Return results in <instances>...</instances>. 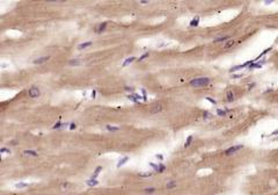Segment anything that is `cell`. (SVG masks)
Segmentation results:
<instances>
[{"label":"cell","instance_id":"cell-39","mask_svg":"<svg viewBox=\"0 0 278 195\" xmlns=\"http://www.w3.org/2000/svg\"><path fill=\"white\" fill-rule=\"evenodd\" d=\"M204 115H205L204 117H210V114H209V113H204Z\"/></svg>","mask_w":278,"mask_h":195},{"label":"cell","instance_id":"cell-28","mask_svg":"<svg viewBox=\"0 0 278 195\" xmlns=\"http://www.w3.org/2000/svg\"><path fill=\"white\" fill-rule=\"evenodd\" d=\"M107 129L109 131H117V130H119V128H117V127H110V125H107Z\"/></svg>","mask_w":278,"mask_h":195},{"label":"cell","instance_id":"cell-33","mask_svg":"<svg viewBox=\"0 0 278 195\" xmlns=\"http://www.w3.org/2000/svg\"><path fill=\"white\" fill-rule=\"evenodd\" d=\"M241 77H243L242 73H240V74H234L232 78H233V79H238V78H241Z\"/></svg>","mask_w":278,"mask_h":195},{"label":"cell","instance_id":"cell-10","mask_svg":"<svg viewBox=\"0 0 278 195\" xmlns=\"http://www.w3.org/2000/svg\"><path fill=\"white\" fill-rule=\"evenodd\" d=\"M86 183H87L89 187H93V186H96V185H99V181H97L96 179H92V178H90L89 180L86 181Z\"/></svg>","mask_w":278,"mask_h":195},{"label":"cell","instance_id":"cell-22","mask_svg":"<svg viewBox=\"0 0 278 195\" xmlns=\"http://www.w3.org/2000/svg\"><path fill=\"white\" fill-rule=\"evenodd\" d=\"M230 38V36H222V37H219V38H216V40L213 41L214 43H219V42H224V41L226 40H228Z\"/></svg>","mask_w":278,"mask_h":195},{"label":"cell","instance_id":"cell-4","mask_svg":"<svg viewBox=\"0 0 278 195\" xmlns=\"http://www.w3.org/2000/svg\"><path fill=\"white\" fill-rule=\"evenodd\" d=\"M243 147V145H236V146H232V147H230V149H227V150L225 151V155L226 156H230L232 155V153H234V152H236V151L239 150H241Z\"/></svg>","mask_w":278,"mask_h":195},{"label":"cell","instance_id":"cell-40","mask_svg":"<svg viewBox=\"0 0 278 195\" xmlns=\"http://www.w3.org/2000/svg\"><path fill=\"white\" fill-rule=\"evenodd\" d=\"M271 2H272V1H264L265 5H269V4H271Z\"/></svg>","mask_w":278,"mask_h":195},{"label":"cell","instance_id":"cell-8","mask_svg":"<svg viewBox=\"0 0 278 195\" xmlns=\"http://www.w3.org/2000/svg\"><path fill=\"white\" fill-rule=\"evenodd\" d=\"M265 63V61H262L261 63H252L250 65H249V70H253V69H260V67H262V65Z\"/></svg>","mask_w":278,"mask_h":195},{"label":"cell","instance_id":"cell-38","mask_svg":"<svg viewBox=\"0 0 278 195\" xmlns=\"http://www.w3.org/2000/svg\"><path fill=\"white\" fill-rule=\"evenodd\" d=\"M125 89H126V91H133L132 87H125Z\"/></svg>","mask_w":278,"mask_h":195},{"label":"cell","instance_id":"cell-32","mask_svg":"<svg viewBox=\"0 0 278 195\" xmlns=\"http://www.w3.org/2000/svg\"><path fill=\"white\" fill-rule=\"evenodd\" d=\"M206 100H208V101H210L211 103H213V105H217V101H216V100H213L212 98H206Z\"/></svg>","mask_w":278,"mask_h":195},{"label":"cell","instance_id":"cell-31","mask_svg":"<svg viewBox=\"0 0 278 195\" xmlns=\"http://www.w3.org/2000/svg\"><path fill=\"white\" fill-rule=\"evenodd\" d=\"M0 152H6V153H11V150H8L7 147H2V149L0 150Z\"/></svg>","mask_w":278,"mask_h":195},{"label":"cell","instance_id":"cell-37","mask_svg":"<svg viewBox=\"0 0 278 195\" xmlns=\"http://www.w3.org/2000/svg\"><path fill=\"white\" fill-rule=\"evenodd\" d=\"M155 157H156V158H159V159H162V158H163V157H162L161 155H156Z\"/></svg>","mask_w":278,"mask_h":195},{"label":"cell","instance_id":"cell-42","mask_svg":"<svg viewBox=\"0 0 278 195\" xmlns=\"http://www.w3.org/2000/svg\"><path fill=\"white\" fill-rule=\"evenodd\" d=\"M0 160H1V156H0Z\"/></svg>","mask_w":278,"mask_h":195},{"label":"cell","instance_id":"cell-17","mask_svg":"<svg viewBox=\"0 0 278 195\" xmlns=\"http://www.w3.org/2000/svg\"><path fill=\"white\" fill-rule=\"evenodd\" d=\"M68 64L72 65V66H77V65H80V64H81V61H80V59H72V61H70Z\"/></svg>","mask_w":278,"mask_h":195},{"label":"cell","instance_id":"cell-2","mask_svg":"<svg viewBox=\"0 0 278 195\" xmlns=\"http://www.w3.org/2000/svg\"><path fill=\"white\" fill-rule=\"evenodd\" d=\"M150 166L151 167H153L154 169L155 172H158V173H162L165 172V170H166V166L163 164H153V163H150Z\"/></svg>","mask_w":278,"mask_h":195},{"label":"cell","instance_id":"cell-1","mask_svg":"<svg viewBox=\"0 0 278 195\" xmlns=\"http://www.w3.org/2000/svg\"><path fill=\"white\" fill-rule=\"evenodd\" d=\"M209 84H210V78H208V77L195 78L190 81V86H192V87H205Z\"/></svg>","mask_w":278,"mask_h":195},{"label":"cell","instance_id":"cell-23","mask_svg":"<svg viewBox=\"0 0 278 195\" xmlns=\"http://www.w3.org/2000/svg\"><path fill=\"white\" fill-rule=\"evenodd\" d=\"M155 191L156 189H155L154 187H150V188H145L144 189V192H145L146 194H153V193H155Z\"/></svg>","mask_w":278,"mask_h":195},{"label":"cell","instance_id":"cell-41","mask_svg":"<svg viewBox=\"0 0 278 195\" xmlns=\"http://www.w3.org/2000/svg\"><path fill=\"white\" fill-rule=\"evenodd\" d=\"M277 133H278V130H275V131H274V133H272V134H271V135H276V134H277Z\"/></svg>","mask_w":278,"mask_h":195},{"label":"cell","instance_id":"cell-16","mask_svg":"<svg viewBox=\"0 0 278 195\" xmlns=\"http://www.w3.org/2000/svg\"><path fill=\"white\" fill-rule=\"evenodd\" d=\"M129 160V157H123L122 159H119V161L117 163V167H121V166H123L126 161Z\"/></svg>","mask_w":278,"mask_h":195},{"label":"cell","instance_id":"cell-34","mask_svg":"<svg viewBox=\"0 0 278 195\" xmlns=\"http://www.w3.org/2000/svg\"><path fill=\"white\" fill-rule=\"evenodd\" d=\"M75 127H77V125H75V123H71L70 129H71V130H73V129H75Z\"/></svg>","mask_w":278,"mask_h":195},{"label":"cell","instance_id":"cell-30","mask_svg":"<svg viewBox=\"0 0 278 195\" xmlns=\"http://www.w3.org/2000/svg\"><path fill=\"white\" fill-rule=\"evenodd\" d=\"M148 57V52H146V53H144V55H141L140 57H139V61H143V59H145V58H147Z\"/></svg>","mask_w":278,"mask_h":195},{"label":"cell","instance_id":"cell-21","mask_svg":"<svg viewBox=\"0 0 278 195\" xmlns=\"http://www.w3.org/2000/svg\"><path fill=\"white\" fill-rule=\"evenodd\" d=\"M24 153L28 155V156H34V157H37V156H38V153H37L36 151H34V150H26V151H24Z\"/></svg>","mask_w":278,"mask_h":195},{"label":"cell","instance_id":"cell-19","mask_svg":"<svg viewBox=\"0 0 278 195\" xmlns=\"http://www.w3.org/2000/svg\"><path fill=\"white\" fill-rule=\"evenodd\" d=\"M226 98H227V101L231 102V101H233L234 100V93L233 92H227V94H226Z\"/></svg>","mask_w":278,"mask_h":195},{"label":"cell","instance_id":"cell-15","mask_svg":"<svg viewBox=\"0 0 278 195\" xmlns=\"http://www.w3.org/2000/svg\"><path fill=\"white\" fill-rule=\"evenodd\" d=\"M271 50H272V48H271V47H270V48H268V49H265L264 51H263V52H262V53H260V56H257V58H256V59H254V61H253V62H256V61H258V59H260L261 57H263V56H264L265 53H268V52H269V51H271Z\"/></svg>","mask_w":278,"mask_h":195},{"label":"cell","instance_id":"cell-11","mask_svg":"<svg viewBox=\"0 0 278 195\" xmlns=\"http://www.w3.org/2000/svg\"><path fill=\"white\" fill-rule=\"evenodd\" d=\"M106 27H107V22H103L101 23L100 26L97 27V29H96V33L97 34H101V33H103L104 31V29H106Z\"/></svg>","mask_w":278,"mask_h":195},{"label":"cell","instance_id":"cell-12","mask_svg":"<svg viewBox=\"0 0 278 195\" xmlns=\"http://www.w3.org/2000/svg\"><path fill=\"white\" fill-rule=\"evenodd\" d=\"M234 44H235V41L230 40V41H227V42H226L225 44L222 45V48H224V49H230V48H232V47H233Z\"/></svg>","mask_w":278,"mask_h":195},{"label":"cell","instance_id":"cell-7","mask_svg":"<svg viewBox=\"0 0 278 195\" xmlns=\"http://www.w3.org/2000/svg\"><path fill=\"white\" fill-rule=\"evenodd\" d=\"M128 99H129V100H131V101H133V102H139V100H140V95L133 93V94L128 95Z\"/></svg>","mask_w":278,"mask_h":195},{"label":"cell","instance_id":"cell-3","mask_svg":"<svg viewBox=\"0 0 278 195\" xmlns=\"http://www.w3.org/2000/svg\"><path fill=\"white\" fill-rule=\"evenodd\" d=\"M41 94V91L38 89V87H31L29 91H28V95L30 98H38Z\"/></svg>","mask_w":278,"mask_h":195},{"label":"cell","instance_id":"cell-25","mask_svg":"<svg viewBox=\"0 0 278 195\" xmlns=\"http://www.w3.org/2000/svg\"><path fill=\"white\" fill-rule=\"evenodd\" d=\"M175 187H176V182H175V181H170V182H168V183H167L166 188H167V189H172V188H175Z\"/></svg>","mask_w":278,"mask_h":195},{"label":"cell","instance_id":"cell-18","mask_svg":"<svg viewBox=\"0 0 278 195\" xmlns=\"http://www.w3.org/2000/svg\"><path fill=\"white\" fill-rule=\"evenodd\" d=\"M134 61H136V57H130V58H128V59H125V62L123 63V66H126V65L131 64V63L134 62Z\"/></svg>","mask_w":278,"mask_h":195},{"label":"cell","instance_id":"cell-14","mask_svg":"<svg viewBox=\"0 0 278 195\" xmlns=\"http://www.w3.org/2000/svg\"><path fill=\"white\" fill-rule=\"evenodd\" d=\"M102 171V167L101 166H97L96 169H95V171H94V173H93V175H92V179H96L97 175L100 174V172Z\"/></svg>","mask_w":278,"mask_h":195},{"label":"cell","instance_id":"cell-20","mask_svg":"<svg viewBox=\"0 0 278 195\" xmlns=\"http://www.w3.org/2000/svg\"><path fill=\"white\" fill-rule=\"evenodd\" d=\"M198 22H199V16H196L194 20H191V22H190V26H191V27L198 26Z\"/></svg>","mask_w":278,"mask_h":195},{"label":"cell","instance_id":"cell-6","mask_svg":"<svg viewBox=\"0 0 278 195\" xmlns=\"http://www.w3.org/2000/svg\"><path fill=\"white\" fill-rule=\"evenodd\" d=\"M162 109H163V105H162V103H155V105H153V108H152L151 113H152V114H156V113L161 111Z\"/></svg>","mask_w":278,"mask_h":195},{"label":"cell","instance_id":"cell-24","mask_svg":"<svg viewBox=\"0 0 278 195\" xmlns=\"http://www.w3.org/2000/svg\"><path fill=\"white\" fill-rule=\"evenodd\" d=\"M29 186L28 183H26V182H19V183H16L15 185V187L16 188H27V187Z\"/></svg>","mask_w":278,"mask_h":195},{"label":"cell","instance_id":"cell-9","mask_svg":"<svg viewBox=\"0 0 278 195\" xmlns=\"http://www.w3.org/2000/svg\"><path fill=\"white\" fill-rule=\"evenodd\" d=\"M49 56H45V57H41V58H37L34 61V64H42V63H45L46 61H49Z\"/></svg>","mask_w":278,"mask_h":195},{"label":"cell","instance_id":"cell-36","mask_svg":"<svg viewBox=\"0 0 278 195\" xmlns=\"http://www.w3.org/2000/svg\"><path fill=\"white\" fill-rule=\"evenodd\" d=\"M95 95H96V92H95V91H93V92H92V98H95Z\"/></svg>","mask_w":278,"mask_h":195},{"label":"cell","instance_id":"cell-13","mask_svg":"<svg viewBox=\"0 0 278 195\" xmlns=\"http://www.w3.org/2000/svg\"><path fill=\"white\" fill-rule=\"evenodd\" d=\"M92 43H93V42H90V41H88V42H85V43H81V44H79L78 49H79V50H82V49L88 48V47H90V45H92Z\"/></svg>","mask_w":278,"mask_h":195},{"label":"cell","instance_id":"cell-35","mask_svg":"<svg viewBox=\"0 0 278 195\" xmlns=\"http://www.w3.org/2000/svg\"><path fill=\"white\" fill-rule=\"evenodd\" d=\"M68 186H70L68 183H63V186H62V187H63V188H67Z\"/></svg>","mask_w":278,"mask_h":195},{"label":"cell","instance_id":"cell-29","mask_svg":"<svg viewBox=\"0 0 278 195\" xmlns=\"http://www.w3.org/2000/svg\"><path fill=\"white\" fill-rule=\"evenodd\" d=\"M139 175H140V177H143V178H148V177H151V175H152V173H140Z\"/></svg>","mask_w":278,"mask_h":195},{"label":"cell","instance_id":"cell-5","mask_svg":"<svg viewBox=\"0 0 278 195\" xmlns=\"http://www.w3.org/2000/svg\"><path fill=\"white\" fill-rule=\"evenodd\" d=\"M252 63H254L253 61H248L247 63H245V64H241V65H236V66H233L232 69L230 70V72H234V71H236V70H240V69H243V67H246L248 66V65H250Z\"/></svg>","mask_w":278,"mask_h":195},{"label":"cell","instance_id":"cell-26","mask_svg":"<svg viewBox=\"0 0 278 195\" xmlns=\"http://www.w3.org/2000/svg\"><path fill=\"white\" fill-rule=\"evenodd\" d=\"M228 113V110H222V109H217V115L219 116H226V114Z\"/></svg>","mask_w":278,"mask_h":195},{"label":"cell","instance_id":"cell-27","mask_svg":"<svg viewBox=\"0 0 278 195\" xmlns=\"http://www.w3.org/2000/svg\"><path fill=\"white\" fill-rule=\"evenodd\" d=\"M192 139H194V137H192V136H189V137L187 138V141H185V144H184V147H188V146L191 144Z\"/></svg>","mask_w":278,"mask_h":195}]
</instances>
